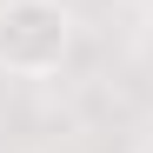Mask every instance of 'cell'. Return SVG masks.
Here are the masks:
<instances>
[{"instance_id": "6da1fadb", "label": "cell", "mask_w": 153, "mask_h": 153, "mask_svg": "<svg viewBox=\"0 0 153 153\" xmlns=\"http://www.w3.org/2000/svg\"><path fill=\"white\" fill-rule=\"evenodd\" d=\"M73 20L67 0H0V73L7 80H53L73 60Z\"/></svg>"}]
</instances>
